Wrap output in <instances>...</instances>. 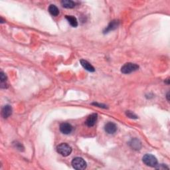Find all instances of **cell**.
Masks as SVG:
<instances>
[{"label": "cell", "mask_w": 170, "mask_h": 170, "mask_svg": "<svg viewBox=\"0 0 170 170\" xmlns=\"http://www.w3.org/2000/svg\"><path fill=\"white\" fill-rule=\"evenodd\" d=\"M57 151L64 157L69 156L72 152V148L66 143H61L57 147Z\"/></svg>", "instance_id": "cell-1"}, {"label": "cell", "mask_w": 170, "mask_h": 170, "mask_svg": "<svg viewBox=\"0 0 170 170\" xmlns=\"http://www.w3.org/2000/svg\"><path fill=\"white\" fill-rule=\"evenodd\" d=\"M71 164L73 168L75 169L82 170L87 167V163H86L85 159L82 158H79V157L73 159Z\"/></svg>", "instance_id": "cell-2"}, {"label": "cell", "mask_w": 170, "mask_h": 170, "mask_svg": "<svg viewBox=\"0 0 170 170\" xmlns=\"http://www.w3.org/2000/svg\"><path fill=\"white\" fill-rule=\"evenodd\" d=\"M142 161L146 166L155 167L158 165V159L151 154H146L143 157Z\"/></svg>", "instance_id": "cell-3"}, {"label": "cell", "mask_w": 170, "mask_h": 170, "mask_svg": "<svg viewBox=\"0 0 170 170\" xmlns=\"http://www.w3.org/2000/svg\"><path fill=\"white\" fill-rule=\"evenodd\" d=\"M138 69H139V66L138 65L132 63V62H127L122 67L121 72L123 74H130L138 70Z\"/></svg>", "instance_id": "cell-4"}, {"label": "cell", "mask_w": 170, "mask_h": 170, "mask_svg": "<svg viewBox=\"0 0 170 170\" xmlns=\"http://www.w3.org/2000/svg\"><path fill=\"white\" fill-rule=\"evenodd\" d=\"M98 120V115L97 114H92L90 116H88V118L86 120L85 124L88 127H92L95 126V124L97 122Z\"/></svg>", "instance_id": "cell-5"}, {"label": "cell", "mask_w": 170, "mask_h": 170, "mask_svg": "<svg viewBox=\"0 0 170 170\" xmlns=\"http://www.w3.org/2000/svg\"><path fill=\"white\" fill-rule=\"evenodd\" d=\"M104 130H105L106 132L108 133V134H112L116 132L117 126L114 123L109 122L106 123L105 126H104Z\"/></svg>", "instance_id": "cell-6"}, {"label": "cell", "mask_w": 170, "mask_h": 170, "mask_svg": "<svg viewBox=\"0 0 170 170\" xmlns=\"http://www.w3.org/2000/svg\"><path fill=\"white\" fill-rule=\"evenodd\" d=\"M60 130L64 134H69L72 130V126L69 123L64 122L60 125Z\"/></svg>", "instance_id": "cell-7"}, {"label": "cell", "mask_w": 170, "mask_h": 170, "mask_svg": "<svg viewBox=\"0 0 170 170\" xmlns=\"http://www.w3.org/2000/svg\"><path fill=\"white\" fill-rule=\"evenodd\" d=\"M129 145L133 150H140L141 148H142V143L137 138L131 140V141L129 142Z\"/></svg>", "instance_id": "cell-8"}, {"label": "cell", "mask_w": 170, "mask_h": 170, "mask_svg": "<svg viewBox=\"0 0 170 170\" xmlns=\"http://www.w3.org/2000/svg\"><path fill=\"white\" fill-rule=\"evenodd\" d=\"M12 114V108L11 106L6 105L4 106L1 110V115L4 118H7L11 116Z\"/></svg>", "instance_id": "cell-9"}, {"label": "cell", "mask_w": 170, "mask_h": 170, "mask_svg": "<svg viewBox=\"0 0 170 170\" xmlns=\"http://www.w3.org/2000/svg\"><path fill=\"white\" fill-rule=\"evenodd\" d=\"M80 62L81 65H82L84 69H85L86 70H88V71H89V72L95 71V68H94L93 65L90 63H89V62H88L87 61H86V60H84V59H81Z\"/></svg>", "instance_id": "cell-10"}, {"label": "cell", "mask_w": 170, "mask_h": 170, "mask_svg": "<svg viewBox=\"0 0 170 170\" xmlns=\"http://www.w3.org/2000/svg\"><path fill=\"white\" fill-rule=\"evenodd\" d=\"M61 5L65 8L71 9L75 7L76 4L74 1H71V0H62L61 1Z\"/></svg>", "instance_id": "cell-11"}, {"label": "cell", "mask_w": 170, "mask_h": 170, "mask_svg": "<svg viewBox=\"0 0 170 170\" xmlns=\"http://www.w3.org/2000/svg\"><path fill=\"white\" fill-rule=\"evenodd\" d=\"M66 19L72 27H77L78 26L77 19L74 16H72V15H66Z\"/></svg>", "instance_id": "cell-12"}, {"label": "cell", "mask_w": 170, "mask_h": 170, "mask_svg": "<svg viewBox=\"0 0 170 170\" xmlns=\"http://www.w3.org/2000/svg\"><path fill=\"white\" fill-rule=\"evenodd\" d=\"M48 10H49V12L50 13L51 15H53V16L56 17L59 14V10L58 9V7H57L56 6H55V5H53V4L50 5L48 8Z\"/></svg>", "instance_id": "cell-13"}, {"label": "cell", "mask_w": 170, "mask_h": 170, "mask_svg": "<svg viewBox=\"0 0 170 170\" xmlns=\"http://www.w3.org/2000/svg\"><path fill=\"white\" fill-rule=\"evenodd\" d=\"M118 21H112L110 22V23L108 25V27L106 28V30L104 31V33H108V31H110L115 29L117 28L118 26Z\"/></svg>", "instance_id": "cell-14"}, {"label": "cell", "mask_w": 170, "mask_h": 170, "mask_svg": "<svg viewBox=\"0 0 170 170\" xmlns=\"http://www.w3.org/2000/svg\"><path fill=\"white\" fill-rule=\"evenodd\" d=\"M0 79H1V87L2 88H6V85L7 81V77L3 72H1V74H0Z\"/></svg>", "instance_id": "cell-15"}, {"label": "cell", "mask_w": 170, "mask_h": 170, "mask_svg": "<svg viewBox=\"0 0 170 170\" xmlns=\"http://www.w3.org/2000/svg\"><path fill=\"white\" fill-rule=\"evenodd\" d=\"M126 116L130 118H132V119H136L138 118V116L136 115L134 113H133L131 111H126Z\"/></svg>", "instance_id": "cell-16"}, {"label": "cell", "mask_w": 170, "mask_h": 170, "mask_svg": "<svg viewBox=\"0 0 170 170\" xmlns=\"http://www.w3.org/2000/svg\"><path fill=\"white\" fill-rule=\"evenodd\" d=\"M156 169H168L169 167H167L166 165L165 164H159V165H157V166L155 167Z\"/></svg>", "instance_id": "cell-17"}, {"label": "cell", "mask_w": 170, "mask_h": 170, "mask_svg": "<svg viewBox=\"0 0 170 170\" xmlns=\"http://www.w3.org/2000/svg\"><path fill=\"white\" fill-rule=\"evenodd\" d=\"M93 104H94V105H95L96 106H98V107H102V108H106V107L105 105H103V104H98V103H93Z\"/></svg>", "instance_id": "cell-18"}, {"label": "cell", "mask_w": 170, "mask_h": 170, "mask_svg": "<svg viewBox=\"0 0 170 170\" xmlns=\"http://www.w3.org/2000/svg\"><path fill=\"white\" fill-rule=\"evenodd\" d=\"M167 100H169V93L167 94Z\"/></svg>", "instance_id": "cell-19"}]
</instances>
